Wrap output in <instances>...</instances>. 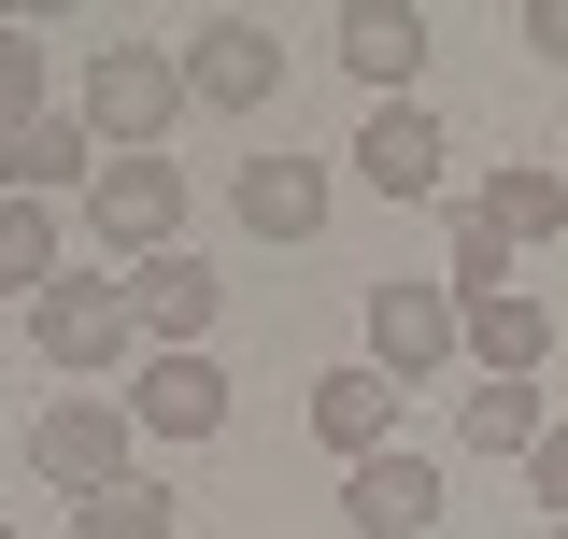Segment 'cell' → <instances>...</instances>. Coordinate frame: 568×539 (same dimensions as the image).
Returning <instances> with one entry per match:
<instances>
[{
	"instance_id": "cell-7",
	"label": "cell",
	"mask_w": 568,
	"mask_h": 539,
	"mask_svg": "<svg viewBox=\"0 0 568 539\" xmlns=\"http://www.w3.org/2000/svg\"><path fill=\"white\" fill-rule=\"evenodd\" d=\"M342 511L369 539H440V455H413V440L355 455V469H342Z\"/></svg>"
},
{
	"instance_id": "cell-19",
	"label": "cell",
	"mask_w": 568,
	"mask_h": 539,
	"mask_svg": "<svg viewBox=\"0 0 568 539\" xmlns=\"http://www.w3.org/2000/svg\"><path fill=\"white\" fill-rule=\"evenodd\" d=\"M71 539H171V482H114V497H85Z\"/></svg>"
},
{
	"instance_id": "cell-4",
	"label": "cell",
	"mask_w": 568,
	"mask_h": 539,
	"mask_svg": "<svg viewBox=\"0 0 568 539\" xmlns=\"http://www.w3.org/2000/svg\"><path fill=\"white\" fill-rule=\"evenodd\" d=\"M129 440H142V426H129V398H58L43 426H29V469H43L71 511H85V497L142 482V469H129Z\"/></svg>"
},
{
	"instance_id": "cell-9",
	"label": "cell",
	"mask_w": 568,
	"mask_h": 539,
	"mask_svg": "<svg viewBox=\"0 0 568 539\" xmlns=\"http://www.w3.org/2000/svg\"><path fill=\"white\" fill-rule=\"evenodd\" d=\"M85 185H100V142H85V114H29V129L0 142V200H85Z\"/></svg>"
},
{
	"instance_id": "cell-15",
	"label": "cell",
	"mask_w": 568,
	"mask_h": 539,
	"mask_svg": "<svg viewBox=\"0 0 568 539\" xmlns=\"http://www.w3.org/2000/svg\"><path fill=\"white\" fill-rule=\"evenodd\" d=\"M242 227L256 242H313L327 227V171L313 156H242Z\"/></svg>"
},
{
	"instance_id": "cell-1",
	"label": "cell",
	"mask_w": 568,
	"mask_h": 539,
	"mask_svg": "<svg viewBox=\"0 0 568 539\" xmlns=\"http://www.w3.org/2000/svg\"><path fill=\"white\" fill-rule=\"evenodd\" d=\"M29 340H43V369H71V384L129 369V355H142V327H129V270H58V284L29 298Z\"/></svg>"
},
{
	"instance_id": "cell-12",
	"label": "cell",
	"mask_w": 568,
	"mask_h": 539,
	"mask_svg": "<svg viewBox=\"0 0 568 539\" xmlns=\"http://www.w3.org/2000/svg\"><path fill=\"white\" fill-rule=\"evenodd\" d=\"M355 171H369L384 200H440V114H426V100H369V129H355Z\"/></svg>"
},
{
	"instance_id": "cell-2",
	"label": "cell",
	"mask_w": 568,
	"mask_h": 539,
	"mask_svg": "<svg viewBox=\"0 0 568 539\" xmlns=\"http://www.w3.org/2000/svg\"><path fill=\"white\" fill-rule=\"evenodd\" d=\"M171 100H185V58H156V43L85 58V142L100 156H171Z\"/></svg>"
},
{
	"instance_id": "cell-21",
	"label": "cell",
	"mask_w": 568,
	"mask_h": 539,
	"mask_svg": "<svg viewBox=\"0 0 568 539\" xmlns=\"http://www.w3.org/2000/svg\"><path fill=\"white\" fill-rule=\"evenodd\" d=\"M455 284H511V242L484 227V200H455Z\"/></svg>"
},
{
	"instance_id": "cell-10",
	"label": "cell",
	"mask_w": 568,
	"mask_h": 539,
	"mask_svg": "<svg viewBox=\"0 0 568 539\" xmlns=\"http://www.w3.org/2000/svg\"><path fill=\"white\" fill-rule=\"evenodd\" d=\"M455 327L484 355V384H540V355H555V313L511 298V284H455Z\"/></svg>"
},
{
	"instance_id": "cell-11",
	"label": "cell",
	"mask_w": 568,
	"mask_h": 539,
	"mask_svg": "<svg viewBox=\"0 0 568 539\" xmlns=\"http://www.w3.org/2000/svg\"><path fill=\"white\" fill-rule=\"evenodd\" d=\"M129 426L142 440H213V426H227V369H213V355H142Z\"/></svg>"
},
{
	"instance_id": "cell-18",
	"label": "cell",
	"mask_w": 568,
	"mask_h": 539,
	"mask_svg": "<svg viewBox=\"0 0 568 539\" xmlns=\"http://www.w3.org/2000/svg\"><path fill=\"white\" fill-rule=\"evenodd\" d=\"M43 284H58V213L0 200V298H43Z\"/></svg>"
},
{
	"instance_id": "cell-20",
	"label": "cell",
	"mask_w": 568,
	"mask_h": 539,
	"mask_svg": "<svg viewBox=\"0 0 568 539\" xmlns=\"http://www.w3.org/2000/svg\"><path fill=\"white\" fill-rule=\"evenodd\" d=\"M29 114H43V43H29V29L0 14V142L29 129Z\"/></svg>"
},
{
	"instance_id": "cell-14",
	"label": "cell",
	"mask_w": 568,
	"mask_h": 539,
	"mask_svg": "<svg viewBox=\"0 0 568 539\" xmlns=\"http://www.w3.org/2000/svg\"><path fill=\"white\" fill-rule=\"evenodd\" d=\"M313 440H327V455H384V440H398V384H384V369H369V355H355V369H327V384H313Z\"/></svg>"
},
{
	"instance_id": "cell-16",
	"label": "cell",
	"mask_w": 568,
	"mask_h": 539,
	"mask_svg": "<svg viewBox=\"0 0 568 539\" xmlns=\"http://www.w3.org/2000/svg\"><path fill=\"white\" fill-rule=\"evenodd\" d=\"M540 426H555L540 384H469V398H455V440H469V455H540Z\"/></svg>"
},
{
	"instance_id": "cell-23",
	"label": "cell",
	"mask_w": 568,
	"mask_h": 539,
	"mask_svg": "<svg viewBox=\"0 0 568 539\" xmlns=\"http://www.w3.org/2000/svg\"><path fill=\"white\" fill-rule=\"evenodd\" d=\"M526 58H568V0H526Z\"/></svg>"
},
{
	"instance_id": "cell-3",
	"label": "cell",
	"mask_w": 568,
	"mask_h": 539,
	"mask_svg": "<svg viewBox=\"0 0 568 539\" xmlns=\"http://www.w3.org/2000/svg\"><path fill=\"white\" fill-rule=\"evenodd\" d=\"M85 227H100L129 270H142V256H185V156H100Z\"/></svg>"
},
{
	"instance_id": "cell-5",
	"label": "cell",
	"mask_w": 568,
	"mask_h": 539,
	"mask_svg": "<svg viewBox=\"0 0 568 539\" xmlns=\"http://www.w3.org/2000/svg\"><path fill=\"white\" fill-rule=\"evenodd\" d=\"M455 355H469V327H455V284H426V270L369 284V369H384V384H426V369H455Z\"/></svg>"
},
{
	"instance_id": "cell-13",
	"label": "cell",
	"mask_w": 568,
	"mask_h": 539,
	"mask_svg": "<svg viewBox=\"0 0 568 539\" xmlns=\"http://www.w3.org/2000/svg\"><path fill=\"white\" fill-rule=\"evenodd\" d=\"M327 43H342V71L369 85V100H413V71H426V14H413V0H355Z\"/></svg>"
},
{
	"instance_id": "cell-24",
	"label": "cell",
	"mask_w": 568,
	"mask_h": 539,
	"mask_svg": "<svg viewBox=\"0 0 568 539\" xmlns=\"http://www.w3.org/2000/svg\"><path fill=\"white\" fill-rule=\"evenodd\" d=\"M555 539H568V511H555Z\"/></svg>"
},
{
	"instance_id": "cell-25",
	"label": "cell",
	"mask_w": 568,
	"mask_h": 539,
	"mask_svg": "<svg viewBox=\"0 0 568 539\" xmlns=\"http://www.w3.org/2000/svg\"><path fill=\"white\" fill-rule=\"evenodd\" d=\"M0 539H14V526H0Z\"/></svg>"
},
{
	"instance_id": "cell-8",
	"label": "cell",
	"mask_w": 568,
	"mask_h": 539,
	"mask_svg": "<svg viewBox=\"0 0 568 539\" xmlns=\"http://www.w3.org/2000/svg\"><path fill=\"white\" fill-rule=\"evenodd\" d=\"M213 313H227V284H213L200 256H142V270H129V327H142V355H200Z\"/></svg>"
},
{
	"instance_id": "cell-22",
	"label": "cell",
	"mask_w": 568,
	"mask_h": 539,
	"mask_svg": "<svg viewBox=\"0 0 568 539\" xmlns=\"http://www.w3.org/2000/svg\"><path fill=\"white\" fill-rule=\"evenodd\" d=\"M526 497H540V511H568V426H540V455H526Z\"/></svg>"
},
{
	"instance_id": "cell-6",
	"label": "cell",
	"mask_w": 568,
	"mask_h": 539,
	"mask_svg": "<svg viewBox=\"0 0 568 539\" xmlns=\"http://www.w3.org/2000/svg\"><path fill=\"white\" fill-rule=\"evenodd\" d=\"M185 100H200V114H256V100H284V29H256V14L185 29Z\"/></svg>"
},
{
	"instance_id": "cell-17",
	"label": "cell",
	"mask_w": 568,
	"mask_h": 539,
	"mask_svg": "<svg viewBox=\"0 0 568 539\" xmlns=\"http://www.w3.org/2000/svg\"><path fill=\"white\" fill-rule=\"evenodd\" d=\"M484 227H497V242H555V227H568V171H497Z\"/></svg>"
}]
</instances>
